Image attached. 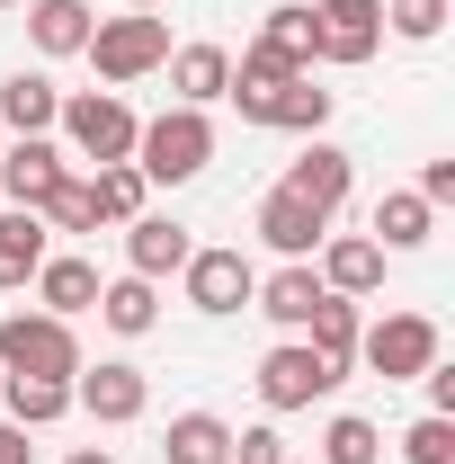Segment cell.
<instances>
[{
    "mask_svg": "<svg viewBox=\"0 0 455 464\" xmlns=\"http://www.w3.org/2000/svg\"><path fill=\"white\" fill-rule=\"evenodd\" d=\"M0 375H45V384H72L81 375V340L63 313H9L0 322Z\"/></svg>",
    "mask_w": 455,
    "mask_h": 464,
    "instance_id": "obj_1",
    "label": "cell"
},
{
    "mask_svg": "<svg viewBox=\"0 0 455 464\" xmlns=\"http://www.w3.org/2000/svg\"><path fill=\"white\" fill-rule=\"evenodd\" d=\"M206 161H215V125H206V108H170V116H152V125L134 134V170L161 179V188L197 179Z\"/></svg>",
    "mask_w": 455,
    "mask_h": 464,
    "instance_id": "obj_2",
    "label": "cell"
},
{
    "mask_svg": "<svg viewBox=\"0 0 455 464\" xmlns=\"http://www.w3.org/2000/svg\"><path fill=\"white\" fill-rule=\"evenodd\" d=\"M54 125L72 134V152H81V161H99V170H108V161H134V134H143L134 108H125L116 90H81V99H63Z\"/></svg>",
    "mask_w": 455,
    "mask_h": 464,
    "instance_id": "obj_3",
    "label": "cell"
},
{
    "mask_svg": "<svg viewBox=\"0 0 455 464\" xmlns=\"http://www.w3.org/2000/svg\"><path fill=\"white\" fill-rule=\"evenodd\" d=\"M81 54L99 63V81L125 90V81H143V72H161V63H170V27H161V18H99Z\"/></svg>",
    "mask_w": 455,
    "mask_h": 464,
    "instance_id": "obj_4",
    "label": "cell"
},
{
    "mask_svg": "<svg viewBox=\"0 0 455 464\" xmlns=\"http://www.w3.org/2000/svg\"><path fill=\"white\" fill-rule=\"evenodd\" d=\"M357 357H366L384 384H411V375L438 366V322H429V313H384L375 331H357Z\"/></svg>",
    "mask_w": 455,
    "mask_h": 464,
    "instance_id": "obj_5",
    "label": "cell"
},
{
    "mask_svg": "<svg viewBox=\"0 0 455 464\" xmlns=\"http://www.w3.org/2000/svg\"><path fill=\"white\" fill-rule=\"evenodd\" d=\"M331 384H340V366H331L322 348H304V340H286V348L259 357V402L268 411H313Z\"/></svg>",
    "mask_w": 455,
    "mask_h": 464,
    "instance_id": "obj_6",
    "label": "cell"
},
{
    "mask_svg": "<svg viewBox=\"0 0 455 464\" xmlns=\"http://www.w3.org/2000/svg\"><path fill=\"white\" fill-rule=\"evenodd\" d=\"M224 99L250 116V125H277V134H322V116H331V90H313V72L268 81V90H224Z\"/></svg>",
    "mask_w": 455,
    "mask_h": 464,
    "instance_id": "obj_7",
    "label": "cell"
},
{
    "mask_svg": "<svg viewBox=\"0 0 455 464\" xmlns=\"http://www.w3.org/2000/svg\"><path fill=\"white\" fill-rule=\"evenodd\" d=\"M384 45V0H322L313 9V63H366Z\"/></svg>",
    "mask_w": 455,
    "mask_h": 464,
    "instance_id": "obj_8",
    "label": "cell"
},
{
    "mask_svg": "<svg viewBox=\"0 0 455 464\" xmlns=\"http://www.w3.org/2000/svg\"><path fill=\"white\" fill-rule=\"evenodd\" d=\"M179 277H188V304H197V313H241V304L259 295V268H250L241 250H188Z\"/></svg>",
    "mask_w": 455,
    "mask_h": 464,
    "instance_id": "obj_9",
    "label": "cell"
},
{
    "mask_svg": "<svg viewBox=\"0 0 455 464\" xmlns=\"http://www.w3.org/2000/svg\"><path fill=\"white\" fill-rule=\"evenodd\" d=\"M143 402H152L143 366H81V375H72V411H90V420H108V429L143 420Z\"/></svg>",
    "mask_w": 455,
    "mask_h": 464,
    "instance_id": "obj_10",
    "label": "cell"
},
{
    "mask_svg": "<svg viewBox=\"0 0 455 464\" xmlns=\"http://www.w3.org/2000/svg\"><path fill=\"white\" fill-rule=\"evenodd\" d=\"M188 250H197L188 224H170V215H134V224H125V277H152V286H161V277L188 268Z\"/></svg>",
    "mask_w": 455,
    "mask_h": 464,
    "instance_id": "obj_11",
    "label": "cell"
},
{
    "mask_svg": "<svg viewBox=\"0 0 455 464\" xmlns=\"http://www.w3.org/2000/svg\"><path fill=\"white\" fill-rule=\"evenodd\" d=\"M277 188H286V197H304L313 215H340V206H348V152H340V143H304L295 170H286Z\"/></svg>",
    "mask_w": 455,
    "mask_h": 464,
    "instance_id": "obj_12",
    "label": "cell"
},
{
    "mask_svg": "<svg viewBox=\"0 0 455 464\" xmlns=\"http://www.w3.org/2000/svg\"><path fill=\"white\" fill-rule=\"evenodd\" d=\"M63 179V152L45 134H18V143H0V188H9V206H45Z\"/></svg>",
    "mask_w": 455,
    "mask_h": 464,
    "instance_id": "obj_13",
    "label": "cell"
},
{
    "mask_svg": "<svg viewBox=\"0 0 455 464\" xmlns=\"http://www.w3.org/2000/svg\"><path fill=\"white\" fill-rule=\"evenodd\" d=\"M322 224H331V215H313V206L286 197V188L259 197V241H268L277 259H313V250H322Z\"/></svg>",
    "mask_w": 455,
    "mask_h": 464,
    "instance_id": "obj_14",
    "label": "cell"
},
{
    "mask_svg": "<svg viewBox=\"0 0 455 464\" xmlns=\"http://www.w3.org/2000/svg\"><path fill=\"white\" fill-rule=\"evenodd\" d=\"M45 259H54V250H45V215H36V206H9V215H0V295L27 286Z\"/></svg>",
    "mask_w": 455,
    "mask_h": 464,
    "instance_id": "obj_15",
    "label": "cell"
},
{
    "mask_svg": "<svg viewBox=\"0 0 455 464\" xmlns=\"http://www.w3.org/2000/svg\"><path fill=\"white\" fill-rule=\"evenodd\" d=\"M331 295H375L384 286V250L366 241V232H348V241H322V268H313Z\"/></svg>",
    "mask_w": 455,
    "mask_h": 464,
    "instance_id": "obj_16",
    "label": "cell"
},
{
    "mask_svg": "<svg viewBox=\"0 0 455 464\" xmlns=\"http://www.w3.org/2000/svg\"><path fill=\"white\" fill-rule=\"evenodd\" d=\"M322 295H331V286H322V277H313L304 259H286V268H277V277H268V286H259V295H250V304H259V313H268L277 331H304Z\"/></svg>",
    "mask_w": 455,
    "mask_h": 464,
    "instance_id": "obj_17",
    "label": "cell"
},
{
    "mask_svg": "<svg viewBox=\"0 0 455 464\" xmlns=\"http://www.w3.org/2000/svg\"><path fill=\"white\" fill-rule=\"evenodd\" d=\"M161 464H232V429L215 411H179L161 429Z\"/></svg>",
    "mask_w": 455,
    "mask_h": 464,
    "instance_id": "obj_18",
    "label": "cell"
},
{
    "mask_svg": "<svg viewBox=\"0 0 455 464\" xmlns=\"http://www.w3.org/2000/svg\"><path fill=\"white\" fill-rule=\"evenodd\" d=\"M54 108H63V90L45 72H9V81H0V134H45Z\"/></svg>",
    "mask_w": 455,
    "mask_h": 464,
    "instance_id": "obj_19",
    "label": "cell"
},
{
    "mask_svg": "<svg viewBox=\"0 0 455 464\" xmlns=\"http://www.w3.org/2000/svg\"><path fill=\"white\" fill-rule=\"evenodd\" d=\"M170 90H179V108L224 99V90H232V54H224V45H179V54H170Z\"/></svg>",
    "mask_w": 455,
    "mask_h": 464,
    "instance_id": "obj_20",
    "label": "cell"
},
{
    "mask_svg": "<svg viewBox=\"0 0 455 464\" xmlns=\"http://www.w3.org/2000/svg\"><path fill=\"white\" fill-rule=\"evenodd\" d=\"M375 250H420L429 232H438V206L420 197V188H393V197H375Z\"/></svg>",
    "mask_w": 455,
    "mask_h": 464,
    "instance_id": "obj_21",
    "label": "cell"
},
{
    "mask_svg": "<svg viewBox=\"0 0 455 464\" xmlns=\"http://www.w3.org/2000/svg\"><path fill=\"white\" fill-rule=\"evenodd\" d=\"M27 36H36V54H81L90 45V0H27Z\"/></svg>",
    "mask_w": 455,
    "mask_h": 464,
    "instance_id": "obj_22",
    "label": "cell"
},
{
    "mask_svg": "<svg viewBox=\"0 0 455 464\" xmlns=\"http://www.w3.org/2000/svg\"><path fill=\"white\" fill-rule=\"evenodd\" d=\"M108 331H125V340H143L152 322H161V295H152V277H116V286H99V304H90Z\"/></svg>",
    "mask_w": 455,
    "mask_h": 464,
    "instance_id": "obj_23",
    "label": "cell"
},
{
    "mask_svg": "<svg viewBox=\"0 0 455 464\" xmlns=\"http://www.w3.org/2000/svg\"><path fill=\"white\" fill-rule=\"evenodd\" d=\"M0 402L18 429H54L63 411H72V384H45V375H0Z\"/></svg>",
    "mask_w": 455,
    "mask_h": 464,
    "instance_id": "obj_24",
    "label": "cell"
},
{
    "mask_svg": "<svg viewBox=\"0 0 455 464\" xmlns=\"http://www.w3.org/2000/svg\"><path fill=\"white\" fill-rule=\"evenodd\" d=\"M36 295H45V313L72 322V313L99 304V268H90V259H45V268H36Z\"/></svg>",
    "mask_w": 455,
    "mask_h": 464,
    "instance_id": "obj_25",
    "label": "cell"
},
{
    "mask_svg": "<svg viewBox=\"0 0 455 464\" xmlns=\"http://www.w3.org/2000/svg\"><path fill=\"white\" fill-rule=\"evenodd\" d=\"M304 331H313V340H304V348H322V357H331V366H340V375H348V357H357V295H322Z\"/></svg>",
    "mask_w": 455,
    "mask_h": 464,
    "instance_id": "obj_26",
    "label": "cell"
},
{
    "mask_svg": "<svg viewBox=\"0 0 455 464\" xmlns=\"http://www.w3.org/2000/svg\"><path fill=\"white\" fill-rule=\"evenodd\" d=\"M143 188H152V179L134 170V161H108V170L90 179V206H99V224H134V215H143Z\"/></svg>",
    "mask_w": 455,
    "mask_h": 464,
    "instance_id": "obj_27",
    "label": "cell"
},
{
    "mask_svg": "<svg viewBox=\"0 0 455 464\" xmlns=\"http://www.w3.org/2000/svg\"><path fill=\"white\" fill-rule=\"evenodd\" d=\"M259 54H277L286 72H313V9H268V27H259Z\"/></svg>",
    "mask_w": 455,
    "mask_h": 464,
    "instance_id": "obj_28",
    "label": "cell"
},
{
    "mask_svg": "<svg viewBox=\"0 0 455 464\" xmlns=\"http://www.w3.org/2000/svg\"><path fill=\"white\" fill-rule=\"evenodd\" d=\"M375 456H384L375 420H357V411H340V420L322 429V464H375Z\"/></svg>",
    "mask_w": 455,
    "mask_h": 464,
    "instance_id": "obj_29",
    "label": "cell"
},
{
    "mask_svg": "<svg viewBox=\"0 0 455 464\" xmlns=\"http://www.w3.org/2000/svg\"><path fill=\"white\" fill-rule=\"evenodd\" d=\"M36 215H45V232H99V206H90V179H72V170L54 179V197H45Z\"/></svg>",
    "mask_w": 455,
    "mask_h": 464,
    "instance_id": "obj_30",
    "label": "cell"
},
{
    "mask_svg": "<svg viewBox=\"0 0 455 464\" xmlns=\"http://www.w3.org/2000/svg\"><path fill=\"white\" fill-rule=\"evenodd\" d=\"M384 27L411 36V45H429V36L447 27V0H384Z\"/></svg>",
    "mask_w": 455,
    "mask_h": 464,
    "instance_id": "obj_31",
    "label": "cell"
},
{
    "mask_svg": "<svg viewBox=\"0 0 455 464\" xmlns=\"http://www.w3.org/2000/svg\"><path fill=\"white\" fill-rule=\"evenodd\" d=\"M402 456H411V464H455V420H438V411H429V420H411Z\"/></svg>",
    "mask_w": 455,
    "mask_h": 464,
    "instance_id": "obj_32",
    "label": "cell"
},
{
    "mask_svg": "<svg viewBox=\"0 0 455 464\" xmlns=\"http://www.w3.org/2000/svg\"><path fill=\"white\" fill-rule=\"evenodd\" d=\"M232 464H286V438L277 429H241L232 438Z\"/></svg>",
    "mask_w": 455,
    "mask_h": 464,
    "instance_id": "obj_33",
    "label": "cell"
},
{
    "mask_svg": "<svg viewBox=\"0 0 455 464\" xmlns=\"http://www.w3.org/2000/svg\"><path fill=\"white\" fill-rule=\"evenodd\" d=\"M420 197H429V206H455V161H429V170H420Z\"/></svg>",
    "mask_w": 455,
    "mask_h": 464,
    "instance_id": "obj_34",
    "label": "cell"
},
{
    "mask_svg": "<svg viewBox=\"0 0 455 464\" xmlns=\"http://www.w3.org/2000/svg\"><path fill=\"white\" fill-rule=\"evenodd\" d=\"M429 411L455 420V366H429Z\"/></svg>",
    "mask_w": 455,
    "mask_h": 464,
    "instance_id": "obj_35",
    "label": "cell"
},
{
    "mask_svg": "<svg viewBox=\"0 0 455 464\" xmlns=\"http://www.w3.org/2000/svg\"><path fill=\"white\" fill-rule=\"evenodd\" d=\"M0 464H27V429L18 420H0Z\"/></svg>",
    "mask_w": 455,
    "mask_h": 464,
    "instance_id": "obj_36",
    "label": "cell"
},
{
    "mask_svg": "<svg viewBox=\"0 0 455 464\" xmlns=\"http://www.w3.org/2000/svg\"><path fill=\"white\" fill-rule=\"evenodd\" d=\"M63 464H116V456H108V447H81V456H63Z\"/></svg>",
    "mask_w": 455,
    "mask_h": 464,
    "instance_id": "obj_37",
    "label": "cell"
},
{
    "mask_svg": "<svg viewBox=\"0 0 455 464\" xmlns=\"http://www.w3.org/2000/svg\"><path fill=\"white\" fill-rule=\"evenodd\" d=\"M125 9H161V0H125Z\"/></svg>",
    "mask_w": 455,
    "mask_h": 464,
    "instance_id": "obj_38",
    "label": "cell"
},
{
    "mask_svg": "<svg viewBox=\"0 0 455 464\" xmlns=\"http://www.w3.org/2000/svg\"><path fill=\"white\" fill-rule=\"evenodd\" d=\"M0 9H9V0H0Z\"/></svg>",
    "mask_w": 455,
    "mask_h": 464,
    "instance_id": "obj_39",
    "label": "cell"
}]
</instances>
